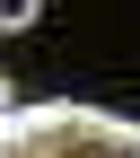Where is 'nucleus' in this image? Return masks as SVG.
Listing matches in <instances>:
<instances>
[{"label": "nucleus", "instance_id": "obj_1", "mask_svg": "<svg viewBox=\"0 0 140 158\" xmlns=\"http://www.w3.org/2000/svg\"><path fill=\"white\" fill-rule=\"evenodd\" d=\"M0 158H140V114L88 97H35L0 114Z\"/></svg>", "mask_w": 140, "mask_h": 158}, {"label": "nucleus", "instance_id": "obj_2", "mask_svg": "<svg viewBox=\"0 0 140 158\" xmlns=\"http://www.w3.org/2000/svg\"><path fill=\"white\" fill-rule=\"evenodd\" d=\"M44 18V0H0V27H35Z\"/></svg>", "mask_w": 140, "mask_h": 158}, {"label": "nucleus", "instance_id": "obj_3", "mask_svg": "<svg viewBox=\"0 0 140 158\" xmlns=\"http://www.w3.org/2000/svg\"><path fill=\"white\" fill-rule=\"evenodd\" d=\"M9 106H18V97H9V79H0V114H9Z\"/></svg>", "mask_w": 140, "mask_h": 158}]
</instances>
